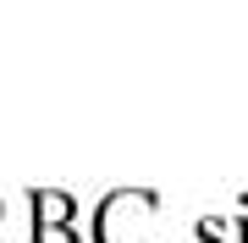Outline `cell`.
<instances>
[{
  "label": "cell",
  "instance_id": "6da1fadb",
  "mask_svg": "<svg viewBox=\"0 0 248 243\" xmlns=\"http://www.w3.org/2000/svg\"><path fill=\"white\" fill-rule=\"evenodd\" d=\"M94 243H160V194L122 188L94 210Z\"/></svg>",
  "mask_w": 248,
  "mask_h": 243
},
{
  "label": "cell",
  "instance_id": "7a4b0ae2",
  "mask_svg": "<svg viewBox=\"0 0 248 243\" xmlns=\"http://www.w3.org/2000/svg\"><path fill=\"white\" fill-rule=\"evenodd\" d=\"M28 205H33L39 227H72V216H78V199L61 194V188H33V194H28Z\"/></svg>",
  "mask_w": 248,
  "mask_h": 243
},
{
  "label": "cell",
  "instance_id": "3957f363",
  "mask_svg": "<svg viewBox=\"0 0 248 243\" xmlns=\"http://www.w3.org/2000/svg\"><path fill=\"white\" fill-rule=\"evenodd\" d=\"M33 243H83L72 227H33Z\"/></svg>",
  "mask_w": 248,
  "mask_h": 243
}]
</instances>
